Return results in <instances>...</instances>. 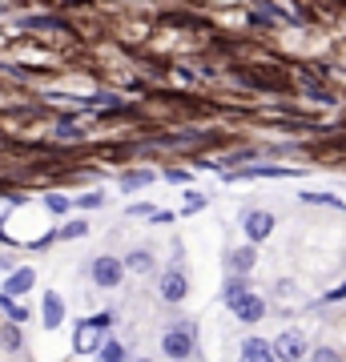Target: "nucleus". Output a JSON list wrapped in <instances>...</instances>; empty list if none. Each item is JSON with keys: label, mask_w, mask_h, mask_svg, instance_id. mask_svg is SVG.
Returning <instances> with one entry per match:
<instances>
[{"label": "nucleus", "mask_w": 346, "mask_h": 362, "mask_svg": "<svg viewBox=\"0 0 346 362\" xmlns=\"http://www.w3.org/2000/svg\"><path fill=\"white\" fill-rule=\"evenodd\" d=\"M113 326V314H93L89 322H77V334H73V350L77 354H93L101 346V334Z\"/></svg>", "instance_id": "nucleus-1"}, {"label": "nucleus", "mask_w": 346, "mask_h": 362, "mask_svg": "<svg viewBox=\"0 0 346 362\" xmlns=\"http://www.w3.org/2000/svg\"><path fill=\"white\" fill-rule=\"evenodd\" d=\"M161 350H166L173 362H185L193 354V326L181 322V326H173V330H166V334H161Z\"/></svg>", "instance_id": "nucleus-2"}, {"label": "nucleus", "mask_w": 346, "mask_h": 362, "mask_svg": "<svg viewBox=\"0 0 346 362\" xmlns=\"http://www.w3.org/2000/svg\"><path fill=\"white\" fill-rule=\"evenodd\" d=\"M270 354H274V362H302L306 358V338L298 334V330H282V334L274 338Z\"/></svg>", "instance_id": "nucleus-3"}, {"label": "nucleus", "mask_w": 346, "mask_h": 362, "mask_svg": "<svg viewBox=\"0 0 346 362\" xmlns=\"http://www.w3.org/2000/svg\"><path fill=\"white\" fill-rule=\"evenodd\" d=\"M121 278H125V266H121V258H97V262H93V282L101 286V290H113V286H121Z\"/></svg>", "instance_id": "nucleus-4"}, {"label": "nucleus", "mask_w": 346, "mask_h": 362, "mask_svg": "<svg viewBox=\"0 0 346 362\" xmlns=\"http://www.w3.org/2000/svg\"><path fill=\"white\" fill-rule=\"evenodd\" d=\"M242 230L250 242H266L270 233H274V214H266V209H250L242 218Z\"/></svg>", "instance_id": "nucleus-5"}, {"label": "nucleus", "mask_w": 346, "mask_h": 362, "mask_svg": "<svg viewBox=\"0 0 346 362\" xmlns=\"http://www.w3.org/2000/svg\"><path fill=\"white\" fill-rule=\"evenodd\" d=\"M157 294L166 298V302H181V298L190 294V278H185L181 270H166L161 282H157Z\"/></svg>", "instance_id": "nucleus-6"}, {"label": "nucleus", "mask_w": 346, "mask_h": 362, "mask_svg": "<svg viewBox=\"0 0 346 362\" xmlns=\"http://www.w3.org/2000/svg\"><path fill=\"white\" fill-rule=\"evenodd\" d=\"M230 310L238 314V322H258V318H262V314H266V302H262V298L258 294H242L238 298V302H230Z\"/></svg>", "instance_id": "nucleus-7"}, {"label": "nucleus", "mask_w": 346, "mask_h": 362, "mask_svg": "<svg viewBox=\"0 0 346 362\" xmlns=\"http://www.w3.org/2000/svg\"><path fill=\"white\" fill-rule=\"evenodd\" d=\"M238 362H274L270 342H266V338H246V342H242V358H238Z\"/></svg>", "instance_id": "nucleus-8"}, {"label": "nucleus", "mask_w": 346, "mask_h": 362, "mask_svg": "<svg viewBox=\"0 0 346 362\" xmlns=\"http://www.w3.org/2000/svg\"><path fill=\"white\" fill-rule=\"evenodd\" d=\"M121 266H125L129 274H137V278H145V274L154 270V254H149V250H133V254H129V258L121 262Z\"/></svg>", "instance_id": "nucleus-9"}, {"label": "nucleus", "mask_w": 346, "mask_h": 362, "mask_svg": "<svg viewBox=\"0 0 346 362\" xmlns=\"http://www.w3.org/2000/svg\"><path fill=\"white\" fill-rule=\"evenodd\" d=\"M33 282H37V274H33V270L25 266V270H16L13 278H8V286H4V294H8V298H21V294H25V290H28Z\"/></svg>", "instance_id": "nucleus-10"}, {"label": "nucleus", "mask_w": 346, "mask_h": 362, "mask_svg": "<svg viewBox=\"0 0 346 362\" xmlns=\"http://www.w3.org/2000/svg\"><path fill=\"white\" fill-rule=\"evenodd\" d=\"M40 310H45V326H49V330H52V326H61V318H64V302H61L57 294H52V290L45 294V306H40Z\"/></svg>", "instance_id": "nucleus-11"}, {"label": "nucleus", "mask_w": 346, "mask_h": 362, "mask_svg": "<svg viewBox=\"0 0 346 362\" xmlns=\"http://www.w3.org/2000/svg\"><path fill=\"white\" fill-rule=\"evenodd\" d=\"M254 262H258V254H254L250 246H246V250H233V254H230V270H233V274H250V270H254Z\"/></svg>", "instance_id": "nucleus-12"}, {"label": "nucleus", "mask_w": 346, "mask_h": 362, "mask_svg": "<svg viewBox=\"0 0 346 362\" xmlns=\"http://www.w3.org/2000/svg\"><path fill=\"white\" fill-rule=\"evenodd\" d=\"M97 358L101 362H125V346H121V342H105V346H97Z\"/></svg>", "instance_id": "nucleus-13"}, {"label": "nucleus", "mask_w": 346, "mask_h": 362, "mask_svg": "<svg viewBox=\"0 0 346 362\" xmlns=\"http://www.w3.org/2000/svg\"><path fill=\"white\" fill-rule=\"evenodd\" d=\"M149 181H154V173H149V169H142V173L133 169V173H125V177H121V185H125V189H142V185H149Z\"/></svg>", "instance_id": "nucleus-14"}, {"label": "nucleus", "mask_w": 346, "mask_h": 362, "mask_svg": "<svg viewBox=\"0 0 346 362\" xmlns=\"http://www.w3.org/2000/svg\"><path fill=\"white\" fill-rule=\"evenodd\" d=\"M242 177H290V169H278V165H258V169H246Z\"/></svg>", "instance_id": "nucleus-15"}, {"label": "nucleus", "mask_w": 346, "mask_h": 362, "mask_svg": "<svg viewBox=\"0 0 346 362\" xmlns=\"http://www.w3.org/2000/svg\"><path fill=\"white\" fill-rule=\"evenodd\" d=\"M0 342L8 350H21V330H16V322H8L4 330H0Z\"/></svg>", "instance_id": "nucleus-16"}, {"label": "nucleus", "mask_w": 346, "mask_h": 362, "mask_svg": "<svg viewBox=\"0 0 346 362\" xmlns=\"http://www.w3.org/2000/svg\"><path fill=\"white\" fill-rule=\"evenodd\" d=\"M242 294H250V286H246L242 278H238V282H230V286H226V294H221V298H226V306H230V302H238Z\"/></svg>", "instance_id": "nucleus-17"}, {"label": "nucleus", "mask_w": 346, "mask_h": 362, "mask_svg": "<svg viewBox=\"0 0 346 362\" xmlns=\"http://www.w3.org/2000/svg\"><path fill=\"white\" fill-rule=\"evenodd\" d=\"M0 306H4V310L13 314V322H25V310H21V306H16V302H13L8 294H0Z\"/></svg>", "instance_id": "nucleus-18"}, {"label": "nucleus", "mask_w": 346, "mask_h": 362, "mask_svg": "<svg viewBox=\"0 0 346 362\" xmlns=\"http://www.w3.org/2000/svg\"><path fill=\"white\" fill-rule=\"evenodd\" d=\"M57 137H64V141H73V137H81V129L73 125V121H61V125H57Z\"/></svg>", "instance_id": "nucleus-19"}, {"label": "nucleus", "mask_w": 346, "mask_h": 362, "mask_svg": "<svg viewBox=\"0 0 346 362\" xmlns=\"http://www.w3.org/2000/svg\"><path fill=\"white\" fill-rule=\"evenodd\" d=\"M45 202H49V209H52V214H64V209H69V197H61V194H49Z\"/></svg>", "instance_id": "nucleus-20"}, {"label": "nucleus", "mask_w": 346, "mask_h": 362, "mask_svg": "<svg viewBox=\"0 0 346 362\" xmlns=\"http://www.w3.org/2000/svg\"><path fill=\"white\" fill-rule=\"evenodd\" d=\"M310 362H342V358H338L330 346H322V350H314V358H310Z\"/></svg>", "instance_id": "nucleus-21"}, {"label": "nucleus", "mask_w": 346, "mask_h": 362, "mask_svg": "<svg viewBox=\"0 0 346 362\" xmlns=\"http://www.w3.org/2000/svg\"><path fill=\"white\" fill-rule=\"evenodd\" d=\"M85 230H89V226H85V221H77V226H64L61 238H85Z\"/></svg>", "instance_id": "nucleus-22"}, {"label": "nucleus", "mask_w": 346, "mask_h": 362, "mask_svg": "<svg viewBox=\"0 0 346 362\" xmlns=\"http://www.w3.org/2000/svg\"><path fill=\"white\" fill-rule=\"evenodd\" d=\"M101 202H105L101 194H85V197H81V206H85V209H97V206H101Z\"/></svg>", "instance_id": "nucleus-23"}, {"label": "nucleus", "mask_w": 346, "mask_h": 362, "mask_svg": "<svg viewBox=\"0 0 346 362\" xmlns=\"http://www.w3.org/2000/svg\"><path fill=\"white\" fill-rule=\"evenodd\" d=\"M346 298V286H338V290H330V294H326V302H342Z\"/></svg>", "instance_id": "nucleus-24"}, {"label": "nucleus", "mask_w": 346, "mask_h": 362, "mask_svg": "<svg viewBox=\"0 0 346 362\" xmlns=\"http://www.w3.org/2000/svg\"><path fill=\"white\" fill-rule=\"evenodd\" d=\"M137 362H149V358H137Z\"/></svg>", "instance_id": "nucleus-25"}]
</instances>
